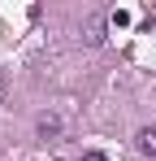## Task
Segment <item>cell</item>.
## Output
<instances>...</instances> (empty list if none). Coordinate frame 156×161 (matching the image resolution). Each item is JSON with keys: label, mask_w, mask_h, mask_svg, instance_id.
I'll return each instance as SVG.
<instances>
[{"label": "cell", "mask_w": 156, "mask_h": 161, "mask_svg": "<svg viewBox=\"0 0 156 161\" xmlns=\"http://www.w3.org/2000/svg\"><path fill=\"white\" fill-rule=\"evenodd\" d=\"M104 31H108V18H104V13H91V18L82 22V44H87V48H100Z\"/></svg>", "instance_id": "6da1fadb"}, {"label": "cell", "mask_w": 156, "mask_h": 161, "mask_svg": "<svg viewBox=\"0 0 156 161\" xmlns=\"http://www.w3.org/2000/svg\"><path fill=\"white\" fill-rule=\"evenodd\" d=\"M134 144H139L143 157H156V126H143V131L134 135Z\"/></svg>", "instance_id": "7a4b0ae2"}, {"label": "cell", "mask_w": 156, "mask_h": 161, "mask_svg": "<svg viewBox=\"0 0 156 161\" xmlns=\"http://www.w3.org/2000/svg\"><path fill=\"white\" fill-rule=\"evenodd\" d=\"M56 131H61V118H56V113H44V118H39V139H52Z\"/></svg>", "instance_id": "3957f363"}, {"label": "cell", "mask_w": 156, "mask_h": 161, "mask_svg": "<svg viewBox=\"0 0 156 161\" xmlns=\"http://www.w3.org/2000/svg\"><path fill=\"white\" fill-rule=\"evenodd\" d=\"M108 26H113V31H122V26H130V13H122V9H117V13H108Z\"/></svg>", "instance_id": "277c9868"}, {"label": "cell", "mask_w": 156, "mask_h": 161, "mask_svg": "<svg viewBox=\"0 0 156 161\" xmlns=\"http://www.w3.org/2000/svg\"><path fill=\"white\" fill-rule=\"evenodd\" d=\"M82 161H108V157H104V153H87Z\"/></svg>", "instance_id": "5b68a950"}, {"label": "cell", "mask_w": 156, "mask_h": 161, "mask_svg": "<svg viewBox=\"0 0 156 161\" xmlns=\"http://www.w3.org/2000/svg\"><path fill=\"white\" fill-rule=\"evenodd\" d=\"M0 105H4V79H0Z\"/></svg>", "instance_id": "8992f818"}]
</instances>
